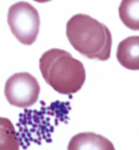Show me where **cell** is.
<instances>
[{
  "label": "cell",
  "mask_w": 139,
  "mask_h": 150,
  "mask_svg": "<svg viewBox=\"0 0 139 150\" xmlns=\"http://www.w3.org/2000/svg\"><path fill=\"white\" fill-rule=\"evenodd\" d=\"M66 36L72 47L89 59L110 58L112 35L103 23L87 14H75L66 23Z\"/></svg>",
  "instance_id": "1"
},
{
  "label": "cell",
  "mask_w": 139,
  "mask_h": 150,
  "mask_svg": "<svg viewBox=\"0 0 139 150\" xmlns=\"http://www.w3.org/2000/svg\"><path fill=\"white\" fill-rule=\"evenodd\" d=\"M39 68L46 83L63 95L76 93L86 79L83 63L59 48H52L43 53L39 59Z\"/></svg>",
  "instance_id": "2"
},
{
  "label": "cell",
  "mask_w": 139,
  "mask_h": 150,
  "mask_svg": "<svg viewBox=\"0 0 139 150\" xmlns=\"http://www.w3.org/2000/svg\"><path fill=\"white\" fill-rule=\"evenodd\" d=\"M7 22L12 34L24 45H31L36 41L40 28V17L37 9L30 3L19 1L10 6Z\"/></svg>",
  "instance_id": "3"
},
{
  "label": "cell",
  "mask_w": 139,
  "mask_h": 150,
  "mask_svg": "<svg viewBox=\"0 0 139 150\" xmlns=\"http://www.w3.org/2000/svg\"><path fill=\"white\" fill-rule=\"evenodd\" d=\"M4 94L10 105L19 108L30 107L37 102L40 85L32 74L19 72L11 75L6 80Z\"/></svg>",
  "instance_id": "4"
},
{
  "label": "cell",
  "mask_w": 139,
  "mask_h": 150,
  "mask_svg": "<svg viewBox=\"0 0 139 150\" xmlns=\"http://www.w3.org/2000/svg\"><path fill=\"white\" fill-rule=\"evenodd\" d=\"M67 150H115V147L110 140L100 134L82 132L70 139Z\"/></svg>",
  "instance_id": "5"
},
{
  "label": "cell",
  "mask_w": 139,
  "mask_h": 150,
  "mask_svg": "<svg viewBox=\"0 0 139 150\" xmlns=\"http://www.w3.org/2000/svg\"><path fill=\"white\" fill-rule=\"evenodd\" d=\"M116 58L124 68L139 70V36H129L117 46Z\"/></svg>",
  "instance_id": "6"
},
{
  "label": "cell",
  "mask_w": 139,
  "mask_h": 150,
  "mask_svg": "<svg viewBox=\"0 0 139 150\" xmlns=\"http://www.w3.org/2000/svg\"><path fill=\"white\" fill-rule=\"evenodd\" d=\"M20 142L16 129L8 118L0 117V150H19Z\"/></svg>",
  "instance_id": "7"
},
{
  "label": "cell",
  "mask_w": 139,
  "mask_h": 150,
  "mask_svg": "<svg viewBox=\"0 0 139 150\" xmlns=\"http://www.w3.org/2000/svg\"><path fill=\"white\" fill-rule=\"evenodd\" d=\"M139 2L137 0H124L119 6V17L126 27L139 30Z\"/></svg>",
  "instance_id": "8"
}]
</instances>
